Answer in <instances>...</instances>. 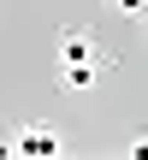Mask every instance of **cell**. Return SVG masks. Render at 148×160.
<instances>
[{
    "instance_id": "cell-2",
    "label": "cell",
    "mask_w": 148,
    "mask_h": 160,
    "mask_svg": "<svg viewBox=\"0 0 148 160\" xmlns=\"http://www.w3.org/2000/svg\"><path fill=\"white\" fill-rule=\"evenodd\" d=\"M18 154H59V137H53V125H30V131L18 137Z\"/></svg>"
},
{
    "instance_id": "cell-3",
    "label": "cell",
    "mask_w": 148,
    "mask_h": 160,
    "mask_svg": "<svg viewBox=\"0 0 148 160\" xmlns=\"http://www.w3.org/2000/svg\"><path fill=\"white\" fill-rule=\"evenodd\" d=\"M101 83V59H83V65H65V89H95Z\"/></svg>"
},
{
    "instance_id": "cell-1",
    "label": "cell",
    "mask_w": 148,
    "mask_h": 160,
    "mask_svg": "<svg viewBox=\"0 0 148 160\" xmlns=\"http://www.w3.org/2000/svg\"><path fill=\"white\" fill-rule=\"evenodd\" d=\"M83 59H101V53H95V36L65 30V42H59V65H83Z\"/></svg>"
},
{
    "instance_id": "cell-4",
    "label": "cell",
    "mask_w": 148,
    "mask_h": 160,
    "mask_svg": "<svg viewBox=\"0 0 148 160\" xmlns=\"http://www.w3.org/2000/svg\"><path fill=\"white\" fill-rule=\"evenodd\" d=\"M113 6H119L125 18H142V12H148V0H113Z\"/></svg>"
}]
</instances>
